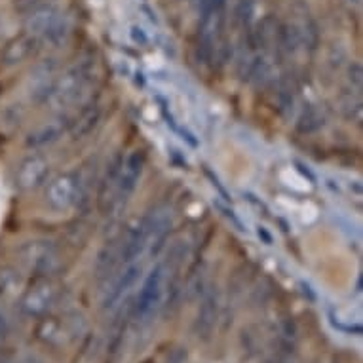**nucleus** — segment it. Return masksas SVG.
<instances>
[{
	"instance_id": "obj_27",
	"label": "nucleus",
	"mask_w": 363,
	"mask_h": 363,
	"mask_svg": "<svg viewBox=\"0 0 363 363\" xmlns=\"http://www.w3.org/2000/svg\"><path fill=\"white\" fill-rule=\"evenodd\" d=\"M345 57H346V50L342 48L340 44H333L328 55L329 65L333 67V69H339V67L342 65V60H345Z\"/></svg>"
},
{
	"instance_id": "obj_3",
	"label": "nucleus",
	"mask_w": 363,
	"mask_h": 363,
	"mask_svg": "<svg viewBox=\"0 0 363 363\" xmlns=\"http://www.w3.org/2000/svg\"><path fill=\"white\" fill-rule=\"evenodd\" d=\"M167 270L164 262H158L145 276L143 286L139 289L135 304H133V320L138 323H149L158 310L166 303Z\"/></svg>"
},
{
	"instance_id": "obj_30",
	"label": "nucleus",
	"mask_w": 363,
	"mask_h": 363,
	"mask_svg": "<svg viewBox=\"0 0 363 363\" xmlns=\"http://www.w3.org/2000/svg\"><path fill=\"white\" fill-rule=\"evenodd\" d=\"M8 333H10V323H8L6 320V314H4L2 308H0V340L6 339Z\"/></svg>"
},
{
	"instance_id": "obj_25",
	"label": "nucleus",
	"mask_w": 363,
	"mask_h": 363,
	"mask_svg": "<svg viewBox=\"0 0 363 363\" xmlns=\"http://www.w3.org/2000/svg\"><path fill=\"white\" fill-rule=\"evenodd\" d=\"M346 80H348V88L362 91L363 88V65L359 61H352L346 71Z\"/></svg>"
},
{
	"instance_id": "obj_12",
	"label": "nucleus",
	"mask_w": 363,
	"mask_h": 363,
	"mask_svg": "<svg viewBox=\"0 0 363 363\" xmlns=\"http://www.w3.org/2000/svg\"><path fill=\"white\" fill-rule=\"evenodd\" d=\"M65 131H69V120L67 118H54L50 120V122H44V124L27 133L25 147L33 150L52 147V145L57 143L65 135Z\"/></svg>"
},
{
	"instance_id": "obj_2",
	"label": "nucleus",
	"mask_w": 363,
	"mask_h": 363,
	"mask_svg": "<svg viewBox=\"0 0 363 363\" xmlns=\"http://www.w3.org/2000/svg\"><path fill=\"white\" fill-rule=\"evenodd\" d=\"M94 69H96V63L91 60H82L69 67L61 77L55 78L54 88H52V94L46 103H50L52 108L71 107L91 82Z\"/></svg>"
},
{
	"instance_id": "obj_17",
	"label": "nucleus",
	"mask_w": 363,
	"mask_h": 363,
	"mask_svg": "<svg viewBox=\"0 0 363 363\" xmlns=\"http://www.w3.org/2000/svg\"><path fill=\"white\" fill-rule=\"evenodd\" d=\"M120 236L118 238H113L111 242L103 245L101 251L97 253V259H96V278L97 280L105 281L107 278L116 272V268L120 264Z\"/></svg>"
},
{
	"instance_id": "obj_24",
	"label": "nucleus",
	"mask_w": 363,
	"mask_h": 363,
	"mask_svg": "<svg viewBox=\"0 0 363 363\" xmlns=\"http://www.w3.org/2000/svg\"><path fill=\"white\" fill-rule=\"evenodd\" d=\"M255 12H257V2L255 0H236V6H234V19L236 23L242 27H250L255 21Z\"/></svg>"
},
{
	"instance_id": "obj_21",
	"label": "nucleus",
	"mask_w": 363,
	"mask_h": 363,
	"mask_svg": "<svg viewBox=\"0 0 363 363\" xmlns=\"http://www.w3.org/2000/svg\"><path fill=\"white\" fill-rule=\"evenodd\" d=\"M71 19L67 18L65 13H60L55 21L50 25L46 33L40 36V42L44 44H50L52 48H61L67 40H69V36H71Z\"/></svg>"
},
{
	"instance_id": "obj_6",
	"label": "nucleus",
	"mask_w": 363,
	"mask_h": 363,
	"mask_svg": "<svg viewBox=\"0 0 363 363\" xmlns=\"http://www.w3.org/2000/svg\"><path fill=\"white\" fill-rule=\"evenodd\" d=\"M60 297V289L54 284L52 278H38L27 291L19 298V310L29 318H40L48 314Z\"/></svg>"
},
{
	"instance_id": "obj_14",
	"label": "nucleus",
	"mask_w": 363,
	"mask_h": 363,
	"mask_svg": "<svg viewBox=\"0 0 363 363\" xmlns=\"http://www.w3.org/2000/svg\"><path fill=\"white\" fill-rule=\"evenodd\" d=\"M60 13V8L52 4V2H40L35 10H30L25 16V33L36 36L40 40V36L46 33L50 25L54 23Z\"/></svg>"
},
{
	"instance_id": "obj_32",
	"label": "nucleus",
	"mask_w": 363,
	"mask_h": 363,
	"mask_svg": "<svg viewBox=\"0 0 363 363\" xmlns=\"http://www.w3.org/2000/svg\"><path fill=\"white\" fill-rule=\"evenodd\" d=\"M278 363H293V362H289V359H281V362H278Z\"/></svg>"
},
{
	"instance_id": "obj_4",
	"label": "nucleus",
	"mask_w": 363,
	"mask_h": 363,
	"mask_svg": "<svg viewBox=\"0 0 363 363\" xmlns=\"http://www.w3.org/2000/svg\"><path fill=\"white\" fill-rule=\"evenodd\" d=\"M145 172V152L143 150H133L125 156L120 167L118 183H116V191H114L113 208L108 211L111 219H118L120 213H124L125 206L130 202V198L133 196V192L138 191L139 181L143 177Z\"/></svg>"
},
{
	"instance_id": "obj_5",
	"label": "nucleus",
	"mask_w": 363,
	"mask_h": 363,
	"mask_svg": "<svg viewBox=\"0 0 363 363\" xmlns=\"http://www.w3.org/2000/svg\"><path fill=\"white\" fill-rule=\"evenodd\" d=\"M82 196V183L78 173L65 172L55 175L46 186V206L54 211H67V209L74 208Z\"/></svg>"
},
{
	"instance_id": "obj_29",
	"label": "nucleus",
	"mask_w": 363,
	"mask_h": 363,
	"mask_svg": "<svg viewBox=\"0 0 363 363\" xmlns=\"http://www.w3.org/2000/svg\"><path fill=\"white\" fill-rule=\"evenodd\" d=\"M130 36L133 38V42H138V44H147V42H149V36H147V33H145L139 25H131Z\"/></svg>"
},
{
	"instance_id": "obj_7",
	"label": "nucleus",
	"mask_w": 363,
	"mask_h": 363,
	"mask_svg": "<svg viewBox=\"0 0 363 363\" xmlns=\"http://www.w3.org/2000/svg\"><path fill=\"white\" fill-rule=\"evenodd\" d=\"M50 169H52V166H50V160L46 156L38 155V152L25 156L16 169V177H13L16 189L21 192L36 191L38 186L46 183Z\"/></svg>"
},
{
	"instance_id": "obj_18",
	"label": "nucleus",
	"mask_w": 363,
	"mask_h": 363,
	"mask_svg": "<svg viewBox=\"0 0 363 363\" xmlns=\"http://www.w3.org/2000/svg\"><path fill=\"white\" fill-rule=\"evenodd\" d=\"M99 118H101V107L99 105H88V107L80 111V114L69 120V133L72 135V139L86 138L99 124Z\"/></svg>"
},
{
	"instance_id": "obj_22",
	"label": "nucleus",
	"mask_w": 363,
	"mask_h": 363,
	"mask_svg": "<svg viewBox=\"0 0 363 363\" xmlns=\"http://www.w3.org/2000/svg\"><path fill=\"white\" fill-rule=\"evenodd\" d=\"M276 103L281 114H291L297 105V88L291 78L281 77L276 84Z\"/></svg>"
},
{
	"instance_id": "obj_15",
	"label": "nucleus",
	"mask_w": 363,
	"mask_h": 363,
	"mask_svg": "<svg viewBox=\"0 0 363 363\" xmlns=\"http://www.w3.org/2000/svg\"><path fill=\"white\" fill-rule=\"evenodd\" d=\"M298 18L295 19V25L298 29V36H301V50L308 52V54H315L320 48V27L306 8H301L297 12Z\"/></svg>"
},
{
	"instance_id": "obj_10",
	"label": "nucleus",
	"mask_w": 363,
	"mask_h": 363,
	"mask_svg": "<svg viewBox=\"0 0 363 363\" xmlns=\"http://www.w3.org/2000/svg\"><path fill=\"white\" fill-rule=\"evenodd\" d=\"M38 44L40 40L33 35H23L13 36L4 44V48L0 52V65L2 67H16L21 65L23 61H27L29 57L35 55V52L38 50Z\"/></svg>"
},
{
	"instance_id": "obj_8",
	"label": "nucleus",
	"mask_w": 363,
	"mask_h": 363,
	"mask_svg": "<svg viewBox=\"0 0 363 363\" xmlns=\"http://www.w3.org/2000/svg\"><path fill=\"white\" fill-rule=\"evenodd\" d=\"M141 272H143V267H141V262L135 261L124 264L122 272H118V274L114 272L111 278H107L105 281H108V287L103 291V308L113 310L131 291V287L138 284Z\"/></svg>"
},
{
	"instance_id": "obj_11",
	"label": "nucleus",
	"mask_w": 363,
	"mask_h": 363,
	"mask_svg": "<svg viewBox=\"0 0 363 363\" xmlns=\"http://www.w3.org/2000/svg\"><path fill=\"white\" fill-rule=\"evenodd\" d=\"M219 291L217 289H208V291L202 293L196 323H194L198 339L208 340L213 335L215 325H217V318H219Z\"/></svg>"
},
{
	"instance_id": "obj_20",
	"label": "nucleus",
	"mask_w": 363,
	"mask_h": 363,
	"mask_svg": "<svg viewBox=\"0 0 363 363\" xmlns=\"http://www.w3.org/2000/svg\"><path fill=\"white\" fill-rule=\"evenodd\" d=\"M325 111H323L320 105H306V107L301 111L297 118V131L298 133H304V135H310V133H315L320 131L325 125Z\"/></svg>"
},
{
	"instance_id": "obj_13",
	"label": "nucleus",
	"mask_w": 363,
	"mask_h": 363,
	"mask_svg": "<svg viewBox=\"0 0 363 363\" xmlns=\"http://www.w3.org/2000/svg\"><path fill=\"white\" fill-rule=\"evenodd\" d=\"M124 156L116 152L113 156V160L107 164V169L103 173L101 183H99V192H97V203H99V211L103 215H107L113 208L114 191H116V183H118L120 167H122Z\"/></svg>"
},
{
	"instance_id": "obj_26",
	"label": "nucleus",
	"mask_w": 363,
	"mask_h": 363,
	"mask_svg": "<svg viewBox=\"0 0 363 363\" xmlns=\"http://www.w3.org/2000/svg\"><path fill=\"white\" fill-rule=\"evenodd\" d=\"M0 363H46L38 354L33 352H23V354H16V356L4 357Z\"/></svg>"
},
{
	"instance_id": "obj_31",
	"label": "nucleus",
	"mask_w": 363,
	"mask_h": 363,
	"mask_svg": "<svg viewBox=\"0 0 363 363\" xmlns=\"http://www.w3.org/2000/svg\"><path fill=\"white\" fill-rule=\"evenodd\" d=\"M340 2L348 12H359L362 10V0H340Z\"/></svg>"
},
{
	"instance_id": "obj_19",
	"label": "nucleus",
	"mask_w": 363,
	"mask_h": 363,
	"mask_svg": "<svg viewBox=\"0 0 363 363\" xmlns=\"http://www.w3.org/2000/svg\"><path fill=\"white\" fill-rule=\"evenodd\" d=\"M339 111L348 122L354 124H362L363 122V103H362V91L356 89H345L339 96Z\"/></svg>"
},
{
	"instance_id": "obj_28",
	"label": "nucleus",
	"mask_w": 363,
	"mask_h": 363,
	"mask_svg": "<svg viewBox=\"0 0 363 363\" xmlns=\"http://www.w3.org/2000/svg\"><path fill=\"white\" fill-rule=\"evenodd\" d=\"M40 4V0H13V10L18 13H27L30 12V10H35L36 6Z\"/></svg>"
},
{
	"instance_id": "obj_23",
	"label": "nucleus",
	"mask_w": 363,
	"mask_h": 363,
	"mask_svg": "<svg viewBox=\"0 0 363 363\" xmlns=\"http://www.w3.org/2000/svg\"><path fill=\"white\" fill-rule=\"evenodd\" d=\"M21 287H23V276L18 268H0V298H13Z\"/></svg>"
},
{
	"instance_id": "obj_16",
	"label": "nucleus",
	"mask_w": 363,
	"mask_h": 363,
	"mask_svg": "<svg viewBox=\"0 0 363 363\" xmlns=\"http://www.w3.org/2000/svg\"><path fill=\"white\" fill-rule=\"evenodd\" d=\"M276 52L280 57H293L301 50V36L295 21H284L276 25L274 40Z\"/></svg>"
},
{
	"instance_id": "obj_9",
	"label": "nucleus",
	"mask_w": 363,
	"mask_h": 363,
	"mask_svg": "<svg viewBox=\"0 0 363 363\" xmlns=\"http://www.w3.org/2000/svg\"><path fill=\"white\" fill-rule=\"evenodd\" d=\"M55 72H57V61L42 60L38 61L33 71L29 72V99L36 105H44L48 101L52 88L55 82Z\"/></svg>"
},
{
	"instance_id": "obj_1",
	"label": "nucleus",
	"mask_w": 363,
	"mask_h": 363,
	"mask_svg": "<svg viewBox=\"0 0 363 363\" xmlns=\"http://www.w3.org/2000/svg\"><path fill=\"white\" fill-rule=\"evenodd\" d=\"M18 261L36 278H52L63 268L60 247L44 238L27 240L16 250Z\"/></svg>"
}]
</instances>
